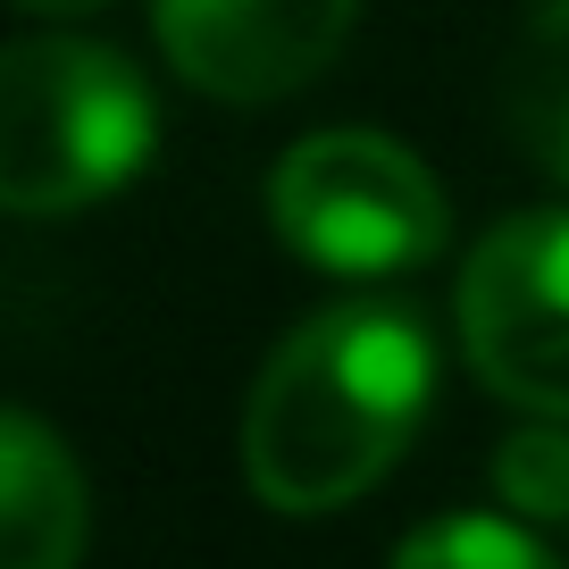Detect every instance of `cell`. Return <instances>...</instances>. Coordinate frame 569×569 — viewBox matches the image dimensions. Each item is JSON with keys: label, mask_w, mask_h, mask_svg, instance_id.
<instances>
[{"label": "cell", "mask_w": 569, "mask_h": 569, "mask_svg": "<svg viewBox=\"0 0 569 569\" xmlns=\"http://www.w3.org/2000/svg\"><path fill=\"white\" fill-rule=\"evenodd\" d=\"M436 343L402 302H336L268 352L243 402V478L268 511H343L419 436Z\"/></svg>", "instance_id": "obj_1"}, {"label": "cell", "mask_w": 569, "mask_h": 569, "mask_svg": "<svg viewBox=\"0 0 569 569\" xmlns=\"http://www.w3.org/2000/svg\"><path fill=\"white\" fill-rule=\"evenodd\" d=\"M160 142L151 84L84 34H18L0 59V201L59 218L142 177Z\"/></svg>", "instance_id": "obj_2"}, {"label": "cell", "mask_w": 569, "mask_h": 569, "mask_svg": "<svg viewBox=\"0 0 569 569\" xmlns=\"http://www.w3.org/2000/svg\"><path fill=\"white\" fill-rule=\"evenodd\" d=\"M268 218L327 277H402V268L436 260L452 234L445 184L419 168V151L369 126L293 142L268 177Z\"/></svg>", "instance_id": "obj_3"}, {"label": "cell", "mask_w": 569, "mask_h": 569, "mask_svg": "<svg viewBox=\"0 0 569 569\" xmlns=\"http://www.w3.org/2000/svg\"><path fill=\"white\" fill-rule=\"evenodd\" d=\"M469 369L536 419H569V210H519L461 268Z\"/></svg>", "instance_id": "obj_4"}, {"label": "cell", "mask_w": 569, "mask_h": 569, "mask_svg": "<svg viewBox=\"0 0 569 569\" xmlns=\"http://www.w3.org/2000/svg\"><path fill=\"white\" fill-rule=\"evenodd\" d=\"M360 0H151L168 59L210 101L260 109L302 92L343 51Z\"/></svg>", "instance_id": "obj_5"}, {"label": "cell", "mask_w": 569, "mask_h": 569, "mask_svg": "<svg viewBox=\"0 0 569 569\" xmlns=\"http://www.w3.org/2000/svg\"><path fill=\"white\" fill-rule=\"evenodd\" d=\"M84 478L34 410L0 419V569H76Z\"/></svg>", "instance_id": "obj_6"}, {"label": "cell", "mask_w": 569, "mask_h": 569, "mask_svg": "<svg viewBox=\"0 0 569 569\" xmlns=\"http://www.w3.org/2000/svg\"><path fill=\"white\" fill-rule=\"evenodd\" d=\"M502 109H511V134L536 151V168L569 184V0L528 9L502 68Z\"/></svg>", "instance_id": "obj_7"}, {"label": "cell", "mask_w": 569, "mask_h": 569, "mask_svg": "<svg viewBox=\"0 0 569 569\" xmlns=\"http://www.w3.org/2000/svg\"><path fill=\"white\" fill-rule=\"evenodd\" d=\"M386 569H561V561L528 528H511V519L452 511V519H427L419 536H402Z\"/></svg>", "instance_id": "obj_8"}, {"label": "cell", "mask_w": 569, "mask_h": 569, "mask_svg": "<svg viewBox=\"0 0 569 569\" xmlns=\"http://www.w3.org/2000/svg\"><path fill=\"white\" fill-rule=\"evenodd\" d=\"M495 495L511 511L569 519V427H511L495 452Z\"/></svg>", "instance_id": "obj_9"}, {"label": "cell", "mask_w": 569, "mask_h": 569, "mask_svg": "<svg viewBox=\"0 0 569 569\" xmlns=\"http://www.w3.org/2000/svg\"><path fill=\"white\" fill-rule=\"evenodd\" d=\"M9 9H26V18H84V9H101V0H9Z\"/></svg>", "instance_id": "obj_10"}]
</instances>
